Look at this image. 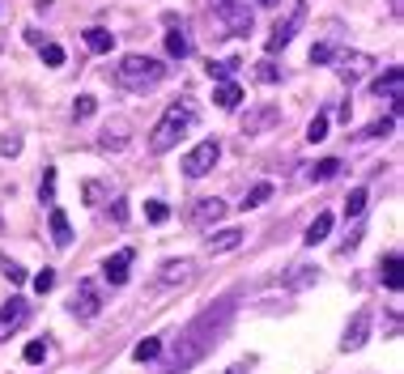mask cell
<instances>
[{
  "mask_svg": "<svg viewBox=\"0 0 404 374\" xmlns=\"http://www.w3.org/2000/svg\"><path fill=\"white\" fill-rule=\"evenodd\" d=\"M81 196H85V204H103V200L111 196V183H103V179H89V183L81 187Z\"/></svg>",
  "mask_w": 404,
  "mask_h": 374,
  "instance_id": "484cf974",
  "label": "cell"
},
{
  "mask_svg": "<svg viewBox=\"0 0 404 374\" xmlns=\"http://www.w3.org/2000/svg\"><path fill=\"white\" fill-rule=\"evenodd\" d=\"M400 85H404V69H387V73L375 81V94L387 98V102H400Z\"/></svg>",
  "mask_w": 404,
  "mask_h": 374,
  "instance_id": "2e32d148",
  "label": "cell"
},
{
  "mask_svg": "<svg viewBox=\"0 0 404 374\" xmlns=\"http://www.w3.org/2000/svg\"><path fill=\"white\" fill-rule=\"evenodd\" d=\"M0 153H5V157H17V153H22V141H17V136H5V141H0Z\"/></svg>",
  "mask_w": 404,
  "mask_h": 374,
  "instance_id": "7bdbcfd3",
  "label": "cell"
},
{
  "mask_svg": "<svg viewBox=\"0 0 404 374\" xmlns=\"http://www.w3.org/2000/svg\"><path fill=\"white\" fill-rule=\"evenodd\" d=\"M336 175H340V162H336V157H324V162L311 166V179H315V183H328V179H336Z\"/></svg>",
  "mask_w": 404,
  "mask_h": 374,
  "instance_id": "4316f807",
  "label": "cell"
},
{
  "mask_svg": "<svg viewBox=\"0 0 404 374\" xmlns=\"http://www.w3.org/2000/svg\"><path fill=\"white\" fill-rule=\"evenodd\" d=\"M391 13H400V0H391Z\"/></svg>",
  "mask_w": 404,
  "mask_h": 374,
  "instance_id": "bcb514c9",
  "label": "cell"
},
{
  "mask_svg": "<svg viewBox=\"0 0 404 374\" xmlns=\"http://www.w3.org/2000/svg\"><path fill=\"white\" fill-rule=\"evenodd\" d=\"M94 111H98V98H94V94H81V98L73 102V120H89Z\"/></svg>",
  "mask_w": 404,
  "mask_h": 374,
  "instance_id": "d6a6232c",
  "label": "cell"
},
{
  "mask_svg": "<svg viewBox=\"0 0 404 374\" xmlns=\"http://www.w3.org/2000/svg\"><path fill=\"white\" fill-rule=\"evenodd\" d=\"M26 319H30V302L26 298H9L5 306H0V340H9L17 328H26Z\"/></svg>",
  "mask_w": 404,
  "mask_h": 374,
  "instance_id": "30bf717a",
  "label": "cell"
},
{
  "mask_svg": "<svg viewBox=\"0 0 404 374\" xmlns=\"http://www.w3.org/2000/svg\"><path fill=\"white\" fill-rule=\"evenodd\" d=\"M192 273H196L192 259H171V264H162V285H183V281H192Z\"/></svg>",
  "mask_w": 404,
  "mask_h": 374,
  "instance_id": "e0dca14e",
  "label": "cell"
},
{
  "mask_svg": "<svg viewBox=\"0 0 404 374\" xmlns=\"http://www.w3.org/2000/svg\"><path fill=\"white\" fill-rule=\"evenodd\" d=\"M243 64L238 60H209V77L222 85V81H234V73H238Z\"/></svg>",
  "mask_w": 404,
  "mask_h": 374,
  "instance_id": "cb8c5ba5",
  "label": "cell"
},
{
  "mask_svg": "<svg viewBox=\"0 0 404 374\" xmlns=\"http://www.w3.org/2000/svg\"><path fill=\"white\" fill-rule=\"evenodd\" d=\"M115 81L128 89V94H149L166 81V64L154 60V56H124L120 69H115Z\"/></svg>",
  "mask_w": 404,
  "mask_h": 374,
  "instance_id": "3957f363",
  "label": "cell"
},
{
  "mask_svg": "<svg viewBox=\"0 0 404 374\" xmlns=\"http://www.w3.org/2000/svg\"><path fill=\"white\" fill-rule=\"evenodd\" d=\"M307 141H311V145H319V141H328V115H315V120L307 124Z\"/></svg>",
  "mask_w": 404,
  "mask_h": 374,
  "instance_id": "d590c367",
  "label": "cell"
},
{
  "mask_svg": "<svg viewBox=\"0 0 404 374\" xmlns=\"http://www.w3.org/2000/svg\"><path fill=\"white\" fill-rule=\"evenodd\" d=\"M277 124H281V106L260 102L256 111H247V120H243V136H260V132H268V128H277Z\"/></svg>",
  "mask_w": 404,
  "mask_h": 374,
  "instance_id": "8fae6325",
  "label": "cell"
},
{
  "mask_svg": "<svg viewBox=\"0 0 404 374\" xmlns=\"http://www.w3.org/2000/svg\"><path fill=\"white\" fill-rule=\"evenodd\" d=\"M332 56H336V38H328V43H315V47H311V64H332Z\"/></svg>",
  "mask_w": 404,
  "mask_h": 374,
  "instance_id": "1f68e13d",
  "label": "cell"
},
{
  "mask_svg": "<svg viewBox=\"0 0 404 374\" xmlns=\"http://www.w3.org/2000/svg\"><path fill=\"white\" fill-rule=\"evenodd\" d=\"M383 285H387V289H400V255H396V251L383 259Z\"/></svg>",
  "mask_w": 404,
  "mask_h": 374,
  "instance_id": "83f0119b",
  "label": "cell"
},
{
  "mask_svg": "<svg viewBox=\"0 0 404 374\" xmlns=\"http://www.w3.org/2000/svg\"><path fill=\"white\" fill-rule=\"evenodd\" d=\"M196 102L192 98H179V102H171L166 106V115L154 124V132H149V153H171L175 145H179V136H187L192 128H196Z\"/></svg>",
  "mask_w": 404,
  "mask_h": 374,
  "instance_id": "7a4b0ae2",
  "label": "cell"
},
{
  "mask_svg": "<svg viewBox=\"0 0 404 374\" xmlns=\"http://www.w3.org/2000/svg\"><path fill=\"white\" fill-rule=\"evenodd\" d=\"M128 268H132V251H115V255L103 264L107 285H124V281H128Z\"/></svg>",
  "mask_w": 404,
  "mask_h": 374,
  "instance_id": "5bb4252c",
  "label": "cell"
},
{
  "mask_svg": "<svg viewBox=\"0 0 404 374\" xmlns=\"http://www.w3.org/2000/svg\"><path fill=\"white\" fill-rule=\"evenodd\" d=\"M222 217H226V200H217V196H205V200H196V208H192V226H200V230L217 226Z\"/></svg>",
  "mask_w": 404,
  "mask_h": 374,
  "instance_id": "7c38bea8",
  "label": "cell"
},
{
  "mask_svg": "<svg viewBox=\"0 0 404 374\" xmlns=\"http://www.w3.org/2000/svg\"><path fill=\"white\" fill-rule=\"evenodd\" d=\"M145 217L154 222V226H162V222H171V208H166V200H145Z\"/></svg>",
  "mask_w": 404,
  "mask_h": 374,
  "instance_id": "f1b7e54d",
  "label": "cell"
},
{
  "mask_svg": "<svg viewBox=\"0 0 404 374\" xmlns=\"http://www.w3.org/2000/svg\"><path fill=\"white\" fill-rule=\"evenodd\" d=\"M230 319H234V306H230V302H217V306H209L205 315H196L192 324L179 332V340L171 345V357H166L162 374H183V370H192L200 357H205V353L226 336Z\"/></svg>",
  "mask_w": 404,
  "mask_h": 374,
  "instance_id": "6da1fadb",
  "label": "cell"
},
{
  "mask_svg": "<svg viewBox=\"0 0 404 374\" xmlns=\"http://www.w3.org/2000/svg\"><path fill=\"white\" fill-rule=\"evenodd\" d=\"M0 268H5V277H9L13 285H22V281H26V268H22V264H13V259H5V255H0Z\"/></svg>",
  "mask_w": 404,
  "mask_h": 374,
  "instance_id": "74e56055",
  "label": "cell"
},
{
  "mask_svg": "<svg viewBox=\"0 0 404 374\" xmlns=\"http://www.w3.org/2000/svg\"><path fill=\"white\" fill-rule=\"evenodd\" d=\"M128 145V120H111L103 128V136H98V149H107V153H120Z\"/></svg>",
  "mask_w": 404,
  "mask_h": 374,
  "instance_id": "4fadbf2b",
  "label": "cell"
},
{
  "mask_svg": "<svg viewBox=\"0 0 404 374\" xmlns=\"http://www.w3.org/2000/svg\"><path fill=\"white\" fill-rule=\"evenodd\" d=\"M38 200H43V204H56V171H52V166L43 171V183H38Z\"/></svg>",
  "mask_w": 404,
  "mask_h": 374,
  "instance_id": "4dcf8cb0",
  "label": "cell"
},
{
  "mask_svg": "<svg viewBox=\"0 0 404 374\" xmlns=\"http://www.w3.org/2000/svg\"><path fill=\"white\" fill-rule=\"evenodd\" d=\"M47 222H52V243H56L60 251H68V247H73V226H68V217H64V208L52 204V217H47Z\"/></svg>",
  "mask_w": 404,
  "mask_h": 374,
  "instance_id": "9a60e30c",
  "label": "cell"
},
{
  "mask_svg": "<svg viewBox=\"0 0 404 374\" xmlns=\"http://www.w3.org/2000/svg\"><path fill=\"white\" fill-rule=\"evenodd\" d=\"M396 128V115H387V120H379V124H370L366 132H362V141H379V136H387Z\"/></svg>",
  "mask_w": 404,
  "mask_h": 374,
  "instance_id": "8d00e7d4",
  "label": "cell"
},
{
  "mask_svg": "<svg viewBox=\"0 0 404 374\" xmlns=\"http://www.w3.org/2000/svg\"><path fill=\"white\" fill-rule=\"evenodd\" d=\"M268 196H273V183H256V187H251V192H247V200H243L238 208H260V204H264Z\"/></svg>",
  "mask_w": 404,
  "mask_h": 374,
  "instance_id": "f546056e",
  "label": "cell"
},
{
  "mask_svg": "<svg viewBox=\"0 0 404 374\" xmlns=\"http://www.w3.org/2000/svg\"><path fill=\"white\" fill-rule=\"evenodd\" d=\"M366 200H370L366 187H353L349 200H345V217H362V213H366Z\"/></svg>",
  "mask_w": 404,
  "mask_h": 374,
  "instance_id": "d4e9b609",
  "label": "cell"
},
{
  "mask_svg": "<svg viewBox=\"0 0 404 374\" xmlns=\"http://www.w3.org/2000/svg\"><path fill=\"white\" fill-rule=\"evenodd\" d=\"M85 47L94 51V56H107V51L115 47V34L103 30V26H94V30H85Z\"/></svg>",
  "mask_w": 404,
  "mask_h": 374,
  "instance_id": "ffe728a7",
  "label": "cell"
},
{
  "mask_svg": "<svg viewBox=\"0 0 404 374\" xmlns=\"http://www.w3.org/2000/svg\"><path fill=\"white\" fill-rule=\"evenodd\" d=\"M68 310L81 319V324H89V319L103 315V289H98L94 281H77L73 298H68Z\"/></svg>",
  "mask_w": 404,
  "mask_h": 374,
  "instance_id": "8992f818",
  "label": "cell"
},
{
  "mask_svg": "<svg viewBox=\"0 0 404 374\" xmlns=\"http://www.w3.org/2000/svg\"><path fill=\"white\" fill-rule=\"evenodd\" d=\"M213 102L222 106V111H238V102H243V85L238 81H222L213 89Z\"/></svg>",
  "mask_w": 404,
  "mask_h": 374,
  "instance_id": "ac0fdd59",
  "label": "cell"
},
{
  "mask_svg": "<svg viewBox=\"0 0 404 374\" xmlns=\"http://www.w3.org/2000/svg\"><path fill=\"white\" fill-rule=\"evenodd\" d=\"M162 349H166V340H162V336H145V340L132 349V357H136V361H158V357H162Z\"/></svg>",
  "mask_w": 404,
  "mask_h": 374,
  "instance_id": "44dd1931",
  "label": "cell"
},
{
  "mask_svg": "<svg viewBox=\"0 0 404 374\" xmlns=\"http://www.w3.org/2000/svg\"><path fill=\"white\" fill-rule=\"evenodd\" d=\"M217 157H222V145L217 141H200L183 153V175L187 179H205L213 166H217Z\"/></svg>",
  "mask_w": 404,
  "mask_h": 374,
  "instance_id": "5b68a950",
  "label": "cell"
},
{
  "mask_svg": "<svg viewBox=\"0 0 404 374\" xmlns=\"http://www.w3.org/2000/svg\"><path fill=\"white\" fill-rule=\"evenodd\" d=\"M111 222H115V226H124V222H128V200H124V196H115V200H111Z\"/></svg>",
  "mask_w": 404,
  "mask_h": 374,
  "instance_id": "ab89813d",
  "label": "cell"
},
{
  "mask_svg": "<svg viewBox=\"0 0 404 374\" xmlns=\"http://www.w3.org/2000/svg\"><path fill=\"white\" fill-rule=\"evenodd\" d=\"M243 230H217L213 238H209V255H226V251H234V247H243Z\"/></svg>",
  "mask_w": 404,
  "mask_h": 374,
  "instance_id": "d6986e66",
  "label": "cell"
},
{
  "mask_svg": "<svg viewBox=\"0 0 404 374\" xmlns=\"http://www.w3.org/2000/svg\"><path fill=\"white\" fill-rule=\"evenodd\" d=\"M166 51L175 60H183V56H192V38L183 34V26H171V34H166Z\"/></svg>",
  "mask_w": 404,
  "mask_h": 374,
  "instance_id": "7402d4cb",
  "label": "cell"
},
{
  "mask_svg": "<svg viewBox=\"0 0 404 374\" xmlns=\"http://www.w3.org/2000/svg\"><path fill=\"white\" fill-rule=\"evenodd\" d=\"M213 13L217 22L226 26V34H251V26H256V9H251V0H213Z\"/></svg>",
  "mask_w": 404,
  "mask_h": 374,
  "instance_id": "277c9868",
  "label": "cell"
},
{
  "mask_svg": "<svg viewBox=\"0 0 404 374\" xmlns=\"http://www.w3.org/2000/svg\"><path fill=\"white\" fill-rule=\"evenodd\" d=\"M370 328H375V310H370V306L353 310V319H349V328H345V340H340V349H345V353H358V349L370 340Z\"/></svg>",
  "mask_w": 404,
  "mask_h": 374,
  "instance_id": "9c48e42d",
  "label": "cell"
},
{
  "mask_svg": "<svg viewBox=\"0 0 404 374\" xmlns=\"http://www.w3.org/2000/svg\"><path fill=\"white\" fill-rule=\"evenodd\" d=\"M52 285H56V273H52V268H43V273L34 277V289H38V294H47Z\"/></svg>",
  "mask_w": 404,
  "mask_h": 374,
  "instance_id": "60d3db41",
  "label": "cell"
},
{
  "mask_svg": "<svg viewBox=\"0 0 404 374\" xmlns=\"http://www.w3.org/2000/svg\"><path fill=\"white\" fill-rule=\"evenodd\" d=\"M38 47H43V64L47 69H60L64 64V47L60 43H38Z\"/></svg>",
  "mask_w": 404,
  "mask_h": 374,
  "instance_id": "836d02e7",
  "label": "cell"
},
{
  "mask_svg": "<svg viewBox=\"0 0 404 374\" xmlns=\"http://www.w3.org/2000/svg\"><path fill=\"white\" fill-rule=\"evenodd\" d=\"M256 81H264V85H277V81H281V69H277L273 60H260V64H256Z\"/></svg>",
  "mask_w": 404,
  "mask_h": 374,
  "instance_id": "e575fe53",
  "label": "cell"
},
{
  "mask_svg": "<svg viewBox=\"0 0 404 374\" xmlns=\"http://www.w3.org/2000/svg\"><path fill=\"white\" fill-rule=\"evenodd\" d=\"M302 22H307V5H302V0H294V13H289L285 22H277L273 34H268V43H264L268 56H277V51H285V47L294 43V34L302 30Z\"/></svg>",
  "mask_w": 404,
  "mask_h": 374,
  "instance_id": "52a82bcc",
  "label": "cell"
},
{
  "mask_svg": "<svg viewBox=\"0 0 404 374\" xmlns=\"http://www.w3.org/2000/svg\"><path fill=\"white\" fill-rule=\"evenodd\" d=\"M226 374H247V366H230V370H226Z\"/></svg>",
  "mask_w": 404,
  "mask_h": 374,
  "instance_id": "f6af8a7d",
  "label": "cell"
},
{
  "mask_svg": "<svg viewBox=\"0 0 404 374\" xmlns=\"http://www.w3.org/2000/svg\"><path fill=\"white\" fill-rule=\"evenodd\" d=\"M22 357H26V361H30V366H38V361H43V357H47V345H43V340H30V345H26V349H22Z\"/></svg>",
  "mask_w": 404,
  "mask_h": 374,
  "instance_id": "f35d334b",
  "label": "cell"
},
{
  "mask_svg": "<svg viewBox=\"0 0 404 374\" xmlns=\"http://www.w3.org/2000/svg\"><path fill=\"white\" fill-rule=\"evenodd\" d=\"M328 234H332V213H319V217L307 226V247H319Z\"/></svg>",
  "mask_w": 404,
  "mask_h": 374,
  "instance_id": "603a6c76",
  "label": "cell"
},
{
  "mask_svg": "<svg viewBox=\"0 0 404 374\" xmlns=\"http://www.w3.org/2000/svg\"><path fill=\"white\" fill-rule=\"evenodd\" d=\"M332 64H336V77H340V81L358 85V81H366V73L375 69V56H366V51H336Z\"/></svg>",
  "mask_w": 404,
  "mask_h": 374,
  "instance_id": "ba28073f",
  "label": "cell"
},
{
  "mask_svg": "<svg viewBox=\"0 0 404 374\" xmlns=\"http://www.w3.org/2000/svg\"><path fill=\"white\" fill-rule=\"evenodd\" d=\"M311 277H315V268H307V264H302V268H294V277H289V285L298 289V285H307Z\"/></svg>",
  "mask_w": 404,
  "mask_h": 374,
  "instance_id": "b9f144b4",
  "label": "cell"
},
{
  "mask_svg": "<svg viewBox=\"0 0 404 374\" xmlns=\"http://www.w3.org/2000/svg\"><path fill=\"white\" fill-rule=\"evenodd\" d=\"M256 5H264V9H277V5H281V0H256Z\"/></svg>",
  "mask_w": 404,
  "mask_h": 374,
  "instance_id": "ee69618b",
  "label": "cell"
}]
</instances>
